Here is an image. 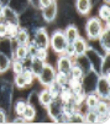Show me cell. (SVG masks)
<instances>
[{
	"mask_svg": "<svg viewBox=\"0 0 110 125\" xmlns=\"http://www.w3.org/2000/svg\"><path fill=\"white\" fill-rule=\"evenodd\" d=\"M12 94H14V84L5 78H0V108L10 110L12 105Z\"/></svg>",
	"mask_w": 110,
	"mask_h": 125,
	"instance_id": "cell-1",
	"label": "cell"
},
{
	"mask_svg": "<svg viewBox=\"0 0 110 125\" xmlns=\"http://www.w3.org/2000/svg\"><path fill=\"white\" fill-rule=\"evenodd\" d=\"M67 46H68V41L64 36L63 30L57 29L50 35V48L54 53L62 55V53H64Z\"/></svg>",
	"mask_w": 110,
	"mask_h": 125,
	"instance_id": "cell-2",
	"label": "cell"
},
{
	"mask_svg": "<svg viewBox=\"0 0 110 125\" xmlns=\"http://www.w3.org/2000/svg\"><path fill=\"white\" fill-rule=\"evenodd\" d=\"M105 24L99 19L98 16H91L87 20L85 26H84V31L87 35V39L90 41H97L100 32L103 31Z\"/></svg>",
	"mask_w": 110,
	"mask_h": 125,
	"instance_id": "cell-3",
	"label": "cell"
},
{
	"mask_svg": "<svg viewBox=\"0 0 110 125\" xmlns=\"http://www.w3.org/2000/svg\"><path fill=\"white\" fill-rule=\"evenodd\" d=\"M104 56L105 55H101L100 52H98L95 48L90 47V46L85 52V57L88 58V62L90 64V69L94 71L98 74H100V72H101V64L104 61Z\"/></svg>",
	"mask_w": 110,
	"mask_h": 125,
	"instance_id": "cell-4",
	"label": "cell"
},
{
	"mask_svg": "<svg viewBox=\"0 0 110 125\" xmlns=\"http://www.w3.org/2000/svg\"><path fill=\"white\" fill-rule=\"evenodd\" d=\"M32 36H33V39L31 41L35 43V46L37 48H41V50L50 48V33L47 32V30L43 26H40L36 29L33 31Z\"/></svg>",
	"mask_w": 110,
	"mask_h": 125,
	"instance_id": "cell-5",
	"label": "cell"
},
{
	"mask_svg": "<svg viewBox=\"0 0 110 125\" xmlns=\"http://www.w3.org/2000/svg\"><path fill=\"white\" fill-rule=\"evenodd\" d=\"M94 92L100 99L109 100V98H110V76L99 74Z\"/></svg>",
	"mask_w": 110,
	"mask_h": 125,
	"instance_id": "cell-6",
	"label": "cell"
},
{
	"mask_svg": "<svg viewBox=\"0 0 110 125\" xmlns=\"http://www.w3.org/2000/svg\"><path fill=\"white\" fill-rule=\"evenodd\" d=\"M56 73H57L56 67H53L51 63H47V61H46V63L43 66V69L41 71V73L37 77V79H39V82L42 87H48L50 84H52L54 82Z\"/></svg>",
	"mask_w": 110,
	"mask_h": 125,
	"instance_id": "cell-7",
	"label": "cell"
},
{
	"mask_svg": "<svg viewBox=\"0 0 110 125\" xmlns=\"http://www.w3.org/2000/svg\"><path fill=\"white\" fill-rule=\"evenodd\" d=\"M45 109L47 110V115L51 118V120L54 121L60 115L64 114V103L60 98H53V100Z\"/></svg>",
	"mask_w": 110,
	"mask_h": 125,
	"instance_id": "cell-8",
	"label": "cell"
},
{
	"mask_svg": "<svg viewBox=\"0 0 110 125\" xmlns=\"http://www.w3.org/2000/svg\"><path fill=\"white\" fill-rule=\"evenodd\" d=\"M40 14H41V17L45 22H47V24L53 22L58 16V3H57V0H53L51 4L42 8L40 10Z\"/></svg>",
	"mask_w": 110,
	"mask_h": 125,
	"instance_id": "cell-9",
	"label": "cell"
},
{
	"mask_svg": "<svg viewBox=\"0 0 110 125\" xmlns=\"http://www.w3.org/2000/svg\"><path fill=\"white\" fill-rule=\"evenodd\" d=\"M99 74L95 73L94 71H89V72L84 73L83 78L80 79L82 82V89L84 91L85 94L88 93H93L95 91V84H97V79H98Z\"/></svg>",
	"mask_w": 110,
	"mask_h": 125,
	"instance_id": "cell-10",
	"label": "cell"
},
{
	"mask_svg": "<svg viewBox=\"0 0 110 125\" xmlns=\"http://www.w3.org/2000/svg\"><path fill=\"white\" fill-rule=\"evenodd\" d=\"M98 41H99V45L103 50L104 55H110V26H109V22H105V26L98 37Z\"/></svg>",
	"mask_w": 110,
	"mask_h": 125,
	"instance_id": "cell-11",
	"label": "cell"
},
{
	"mask_svg": "<svg viewBox=\"0 0 110 125\" xmlns=\"http://www.w3.org/2000/svg\"><path fill=\"white\" fill-rule=\"evenodd\" d=\"M73 66V58L62 53L60 55V57L57 58V62H56V71L60 73H64V74H68L69 76V72H70V68Z\"/></svg>",
	"mask_w": 110,
	"mask_h": 125,
	"instance_id": "cell-12",
	"label": "cell"
},
{
	"mask_svg": "<svg viewBox=\"0 0 110 125\" xmlns=\"http://www.w3.org/2000/svg\"><path fill=\"white\" fill-rule=\"evenodd\" d=\"M73 5L80 16H88L93 10V0H74Z\"/></svg>",
	"mask_w": 110,
	"mask_h": 125,
	"instance_id": "cell-13",
	"label": "cell"
},
{
	"mask_svg": "<svg viewBox=\"0 0 110 125\" xmlns=\"http://www.w3.org/2000/svg\"><path fill=\"white\" fill-rule=\"evenodd\" d=\"M6 5L19 15H21L30 5H32V0H8Z\"/></svg>",
	"mask_w": 110,
	"mask_h": 125,
	"instance_id": "cell-14",
	"label": "cell"
},
{
	"mask_svg": "<svg viewBox=\"0 0 110 125\" xmlns=\"http://www.w3.org/2000/svg\"><path fill=\"white\" fill-rule=\"evenodd\" d=\"M3 21H5L6 24H11V25H19L20 26V15L16 11H14L11 8H9L8 5H5L4 8V14H3Z\"/></svg>",
	"mask_w": 110,
	"mask_h": 125,
	"instance_id": "cell-15",
	"label": "cell"
},
{
	"mask_svg": "<svg viewBox=\"0 0 110 125\" xmlns=\"http://www.w3.org/2000/svg\"><path fill=\"white\" fill-rule=\"evenodd\" d=\"M72 46H73V50H74L76 57L85 55L87 50L89 48V43H88L87 39H84V37H82V36H79L78 39H76L74 41H73V42H72Z\"/></svg>",
	"mask_w": 110,
	"mask_h": 125,
	"instance_id": "cell-16",
	"label": "cell"
},
{
	"mask_svg": "<svg viewBox=\"0 0 110 125\" xmlns=\"http://www.w3.org/2000/svg\"><path fill=\"white\" fill-rule=\"evenodd\" d=\"M45 63H46V61H43V60H41V58H39V57H36V56L29 58V66H27V67L31 69V72L33 73L35 78H37V77L40 76L41 71L43 69Z\"/></svg>",
	"mask_w": 110,
	"mask_h": 125,
	"instance_id": "cell-17",
	"label": "cell"
},
{
	"mask_svg": "<svg viewBox=\"0 0 110 125\" xmlns=\"http://www.w3.org/2000/svg\"><path fill=\"white\" fill-rule=\"evenodd\" d=\"M11 58L21 60V61H24V62L29 61L30 56H29V48H27V45H14Z\"/></svg>",
	"mask_w": 110,
	"mask_h": 125,
	"instance_id": "cell-18",
	"label": "cell"
},
{
	"mask_svg": "<svg viewBox=\"0 0 110 125\" xmlns=\"http://www.w3.org/2000/svg\"><path fill=\"white\" fill-rule=\"evenodd\" d=\"M31 35H30V31L25 27H21L17 30L15 37L12 39V41L15 42V45H29V42L31 41Z\"/></svg>",
	"mask_w": 110,
	"mask_h": 125,
	"instance_id": "cell-19",
	"label": "cell"
},
{
	"mask_svg": "<svg viewBox=\"0 0 110 125\" xmlns=\"http://www.w3.org/2000/svg\"><path fill=\"white\" fill-rule=\"evenodd\" d=\"M63 32H64V36H66V39H67L68 43H72L76 39H78V37L80 36V35H79V30H78V27H77L74 24H73V22L68 24V25L64 27Z\"/></svg>",
	"mask_w": 110,
	"mask_h": 125,
	"instance_id": "cell-20",
	"label": "cell"
},
{
	"mask_svg": "<svg viewBox=\"0 0 110 125\" xmlns=\"http://www.w3.org/2000/svg\"><path fill=\"white\" fill-rule=\"evenodd\" d=\"M37 100H39V104L42 106V108H46V106L53 100V97L50 93L47 87H43V89L37 94Z\"/></svg>",
	"mask_w": 110,
	"mask_h": 125,
	"instance_id": "cell-21",
	"label": "cell"
},
{
	"mask_svg": "<svg viewBox=\"0 0 110 125\" xmlns=\"http://www.w3.org/2000/svg\"><path fill=\"white\" fill-rule=\"evenodd\" d=\"M36 115H37V110H36L35 105L27 103V105H26V108L24 109L21 116L25 119L26 123H31V121H33L36 119Z\"/></svg>",
	"mask_w": 110,
	"mask_h": 125,
	"instance_id": "cell-22",
	"label": "cell"
},
{
	"mask_svg": "<svg viewBox=\"0 0 110 125\" xmlns=\"http://www.w3.org/2000/svg\"><path fill=\"white\" fill-rule=\"evenodd\" d=\"M99 100H100V98L95 94V92H93V93L85 94V98H84V102L83 103L87 106V109H94Z\"/></svg>",
	"mask_w": 110,
	"mask_h": 125,
	"instance_id": "cell-23",
	"label": "cell"
},
{
	"mask_svg": "<svg viewBox=\"0 0 110 125\" xmlns=\"http://www.w3.org/2000/svg\"><path fill=\"white\" fill-rule=\"evenodd\" d=\"M98 17L103 22H109L110 19V6L106 3H103L98 9Z\"/></svg>",
	"mask_w": 110,
	"mask_h": 125,
	"instance_id": "cell-24",
	"label": "cell"
},
{
	"mask_svg": "<svg viewBox=\"0 0 110 125\" xmlns=\"http://www.w3.org/2000/svg\"><path fill=\"white\" fill-rule=\"evenodd\" d=\"M10 64H11V57L0 51V73L8 72L10 69Z\"/></svg>",
	"mask_w": 110,
	"mask_h": 125,
	"instance_id": "cell-25",
	"label": "cell"
},
{
	"mask_svg": "<svg viewBox=\"0 0 110 125\" xmlns=\"http://www.w3.org/2000/svg\"><path fill=\"white\" fill-rule=\"evenodd\" d=\"M82 124L84 123V113H82L80 109H77L74 112H72L68 115V124Z\"/></svg>",
	"mask_w": 110,
	"mask_h": 125,
	"instance_id": "cell-26",
	"label": "cell"
},
{
	"mask_svg": "<svg viewBox=\"0 0 110 125\" xmlns=\"http://www.w3.org/2000/svg\"><path fill=\"white\" fill-rule=\"evenodd\" d=\"M25 62L21 61V60H16V58H11V64H10V69L12 71L14 74H17V73H21L24 68H25Z\"/></svg>",
	"mask_w": 110,
	"mask_h": 125,
	"instance_id": "cell-27",
	"label": "cell"
},
{
	"mask_svg": "<svg viewBox=\"0 0 110 125\" xmlns=\"http://www.w3.org/2000/svg\"><path fill=\"white\" fill-rule=\"evenodd\" d=\"M94 110L98 113V115H104V114H109V102L106 99H100L98 102V104L95 105Z\"/></svg>",
	"mask_w": 110,
	"mask_h": 125,
	"instance_id": "cell-28",
	"label": "cell"
},
{
	"mask_svg": "<svg viewBox=\"0 0 110 125\" xmlns=\"http://www.w3.org/2000/svg\"><path fill=\"white\" fill-rule=\"evenodd\" d=\"M98 113L94 109H87L84 113V123L87 124H98Z\"/></svg>",
	"mask_w": 110,
	"mask_h": 125,
	"instance_id": "cell-29",
	"label": "cell"
},
{
	"mask_svg": "<svg viewBox=\"0 0 110 125\" xmlns=\"http://www.w3.org/2000/svg\"><path fill=\"white\" fill-rule=\"evenodd\" d=\"M84 76V71L82 69V67L79 64H77L74 61H73V66L70 68V72H69V77L72 78H77V79H82Z\"/></svg>",
	"mask_w": 110,
	"mask_h": 125,
	"instance_id": "cell-30",
	"label": "cell"
},
{
	"mask_svg": "<svg viewBox=\"0 0 110 125\" xmlns=\"http://www.w3.org/2000/svg\"><path fill=\"white\" fill-rule=\"evenodd\" d=\"M27 105V100L26 99H17L14 104H12V110L16 115H21L24 109L26 108Z\"/></svg>",
	"mask_w": 110,
	"mask_h": 125,
	"instance_id": "cell-31",
	"label": "cell"
},
{
	"mask_svg": "<svg viewBox=\"0 0 110 125\" xmlns=\"http://www.w3.org/2000/svg\"><path fill=\"white\" fill-rule=\"evenodd\" d=\"M14 85H15L17 89H25V88L29 87L27 83H26V79H25V77H24V74H22V72L14 76Z\"/></svg>",
	"mask_w": 110,
	"mask_h": 125,
	"instance_id": "cell-32",
	"label": "cell"
},
{
	"mask_svg": "<svg viewBox=\"0 0 110 125\" xmlns=\"http://www.w3.org/2000/svg\"><path fill=\"white\" fill-rule=\"evenodd\" d=\"M68 81H69V76H68V74L60 73V72L56 73V78H54V82H56L57 84H60L61 87H67Z\"/></svg>",
	"mask_w": 110,
	"mask_h": 125,
	"instance_id": "cell-33",
	"label": "cell"
},
{
	"mask_svg": "<svg viewBox=\"0 0 110 125\" xmlns=\"http://www.w3.org/2000/svg\"><path fill=\"white\" fill-rule=\"evenodd\" d=\"M47 88H48V91H50V93L52 94L53 98H58V95H60V93H61V91H62L63 87H61V85L57 84L56 82H53V83L50 84Z\"/></svg>",
	"mask_w": 110,
	"mask_h": 125,
	"instance_id": "cell-34",
	"label": "cell"
},
{
	"mask_svg": "<svg viewBox=\"0 0 110 125\" xmlns=\"http://www.w3.org/2000/svg\"><path fill=\"white\" fill-rule=\"evenodd\" d=\"M22 74H24V77H25V79H26L27 85H29V87H31V85H32V83H33V81L36 79V78H35V76H33V73L31 72V69H30L29 67H25V68H24V71H22Z\"/></svg>",
	"mask_w": 110,
	"mask_h": 125,
	"instance_id": "cell-35",
	"label": "cell"
},
{
	"mask_svg": "<svg viewBox=\"0 0 110 125\" xmlns=\"http://www.w3.org/2000/svg\"><path fill=\"white\" fill-rule=\"evenodd\" d=\"M109 55H105L104 56V61H103V64H101V72L100 74H104V76H110V67H109Z\"/></svg>",
	"mask_w": 110,
	"mask_h": 125,
	"instance_id": "cell-36",
	"label": "cell"
},
{
	"mask_svg": "<svg viewBox=\"0 0 110 125\" xmlns=\"http://www.w3.org/2000/svg\"><path fill=\"white\" fill-rule=\"evenodd\" d=\"M20 29V26L19 25H11V24H8V35H6V37H9V39H14L15 37V35H16V32H17V30Z\"/></svg>",
	"mask_w": 110,
	"mask_h": 125,
	"instance_id": "cell-37",
	"label": "cell"
},
{
	"mask_svg": "<svg viewBox=\"0 0 110 125\" xmlns=\"http://www.w3.org/2000/svg\"><path fill=\"white\" fill-rule=\"evenodd\" d=\"M6 35H8V24L0 20V39L6 37Z\"/></svg>",
	"mask_w": 110,
	"mask_h": 125,
	"instance_id": "cell-38",
	"label": "cell"
},
{
	"mask_svg": "<svg viewBox=\"0 0 110 125\" xmlns=\"http://www.w3.org/2000/svg\"><path fill=\"white\" fill-rule=\"evenodd\" d=\"M35 56L41 58V60H43V61H47V58H48V50H41V48H39Z\"/></svg>",
	"mask_w": 110,
	"mask_h": 125,
	"instance_id": "cell-39",
	"label": "cell"
},
{
	"mask_svg": "<svg viewBox=\"0 0 110 125\" xmlns=\"http://www.w3.org/2000/svg\"><path fill=\"white\" fill-rule=\"evenodd\" d=\"M53 1V0H37V1H36V8H39L40 10L42 9V8H45V6H47L48 4H51Z\"/></svg>",
	"mask_w": 110,
	"mask_h": 125,
	"instance_id": "cell-40",
	"label": "cell"
},
{
	"mask_svg": "<svg viewBox=\"0 0 110 125\" xmlns=\"http://www.w3.org/2000/svg\"><path fill=\"white\" fill-rule=\"evenodd\" d=\"M64 55H67V56H69V57H72V58H74V57H76V55H74V50H73L72 43H68V46H67V48H66V51H64Z\"/></svg>",
	"mask_w": 110,
	"mask_h": 125,
	"instance_id": "cell-41",
	"label": "cell"
},
{
	"mask_svg": "<svg viewBox=\"0 0 110 125\" xmlns=\"http://www.w3.org/2000/svg\"><path fill=\"white\" fill-rule=\"evenodd\" d=\"M8 121V112L3 108H0V124H4Z\"/></svg>",
	"mask_w": 110,
	"mask_h": 125,
	"instance_id": "cell-42",
	"label": "cell"
},
{
	"mask_svg": "<svg viewBox=\"0 0 110 125\" xmlns=\"http://www.w3.org/2000/svg\"><path fill=\"white\" fill-rule=\"evenodd\" d=\"M11 121H12V123H22V124H25V123H26V121H25V119H24L21 115H16Z\"/></svg>",
	"mask_w": 110,
	"mask_h": 125,
	"instance_id": "cell-43",
	"label": "cell"
},
{
	"mask_svg": "<svg viewBox=\"0 0 110 125\" xmlns=\"http://www.w3.org/2000/svg\"><path fill=\"white\" fill-rule=\"evenodd\" d=\"M6 4H4L1 0H0V20L3 19V14H4V8H5Z\"/></svg>",
	"mask_w": 110,
	"mask_h": 125,
	"instance_id": "cell-44",
	"label": "cell"
},
{
	"mask_svg": "<svg viewBox=\"0 0 110 125\" xmlns=\"http://www.w3.org/2000/svg\"><path fill=\"white\" fill-rule=\"evenodd\" d=\"M104 1H105L106 4H109V3H110V0H104Z\"/></svg>",
	"mask_w": 110,
	"mask_h": 125,
	"instance_id": "cell-45",
	"label": "cell"
}]
</instances>
